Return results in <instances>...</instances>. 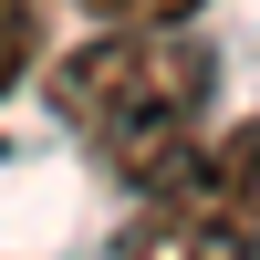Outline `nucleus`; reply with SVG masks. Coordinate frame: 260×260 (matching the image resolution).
Here are the masks:
<instances>
[{"label":"nucleus","instance_id":"obj_3","mask_svg":"<svg viewBox=\"0 0 260 260\" xmlns=\"http://www.w3.org/2000/svg\"><path fill=\"white\" fill-rule=\"evenodd\" d=\"M83 21H104V31H156V21H198L208 0H73Z\"/></svg>","mask_w":260,"mask_h":260},{"label":"nucleus","instance_id":"obj_4","mask_svg":"<svg viewBox=\"0 0 260 260\" xmlns=\"http://www.w3.org/2000/svg\"><path fill=\"white\" fill-rule=\"evenodd\" d=\"M31 42H42V31H31V0H0V94L31 73Z\"/></svg>","mask_w":260,"mask_h":260},{"label":"nucleus","instance_id":"obj_2","mask_svg":"<svg viewBox=\"0 0 260 260\" xmlns=\"http://www.w3.org/2000/svg\"><path fill=\"white\" fill-rule=\"evenodd\" d=\"M115 260H260V115L240 136H208V167L115 240Z\"/></svg>","mask_w":260,"mask_h":260},{"label":"nucleus","instance_id":"obj_1","mask_svg":"<svg viewBox=\"0 0 260 260\" xmlns=\"http://www.w3.org/2000/svg\"><path fill=\"white\" fill-rule=\"evenodd\" d=\"M62 125L104 146L146 198L187 187L208 167V94H219V52L187 42V21H156V31H104L83 52H62L42 73Z\"/></svg>","mask_w":260,"mask_h":260}]
</instances>
